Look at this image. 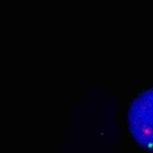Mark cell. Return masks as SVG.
Listing matches in <instances>:
<instances>
[{
	"instance_id": "cell-1",
	"label": "cell",
	"mask_w": 153,
	"mask_h": 153,
	"mask_svg": "<svg viewBox=\"0 0 153 153\" xmlns=\"http://www.w3.org/2000/svg\"><path fill=\"white\" fill-rule=\"evenodd\" d=\"M128 126L134 141L153 150V88L137 96L129 107Z\"/></svg>"
}]
</instances>
